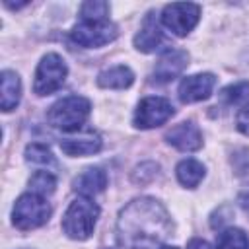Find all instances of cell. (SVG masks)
Returning a JSON list of instances; mask_svg holds the SVG:
<instances>
[{
  "label": "cell",
  "mask_w": 249,
  "mask_h": 249,
  "mask_svg": "<svg viewBox=\"0 0 249 249\" xmlns=\"http://www.w3.org/2000/svg\"><path fill=\"white\" fill-rule=\"evenodd\" d=\"M161 249H177V247H171V245H165V247H161Z\"/></svg>",
  "instance_id": "26"
},
{
  "label": "cell",
  "mask_w": 249,
  "mask_h": 249,
  "mask_svg": "<svg viewBox=\"0 0 249 249\" xmlns=\"http://www.w3.org/2000/svg\"><path fill=\"white\" fill-rule=\"evenodd\" d=\"M220 99L226 105H239L249 101V82H235L220 91Z\"/></svg>",
  "instance_id": "20"
},
{
  "label": "cell",
  "mask_w": 249,
  "mask_h": 249,
  "mask_svg": "<svg viewBox=\"0 0 249 249\" xmlns=\"http://www.w3.org/2000/svg\"><path fill=\"white\" fill-rule=\"evenodd\" d=\"M117 35L119 29L109 19H82L70 31V39L86 49H97L109 45L117 39Z\"/></svg>",
  "instance_id": "5"
},
{
  "label": "cell",
  "mask_w": 249,
  "mask_h": 249,
  "mask_svg": "<svg viewBox=\"0 0 249 249\" xmlns=\"http://www.w3.org/2000/svg\"><path fill=\"white\" fill-rule=\"evenodd\" d=\"M132 82H134V72L124 64L105 68L103 72L97 74V86L105 89H126L132 86Z\"/></svg>",
  "instance_id": "15"
},
{
  "label": "cell",
  "mask_w": 249,
  "mask_h": 249,
  "mask_svg": "<svg viewBox=\"0 0 249 249\" xmlns=\"http://www.w3.org/2000/svg\"><path fill=\"white\" fill-rule=\"evenodd\" d=\"M187 249H210V245H208L204 239L195 237V239H191V241L187 243Z\"/></svg>",
  "instance_id": "25"
},
{
  "label": "cell",
  "mask_w": 249,
  "mask_h": 249,
  "mask_svg": "<svg viewBox=\"0 0 249 249\" xmlns=\"http://www.w3.org/2000/svg\"><path fill=\"white\" fill-rule=\"evenodd\" d=\"M101 146H103V140L93 130H88V132H82L78 136H68V138L60 140V150L72 158L97 154L101 150Z\"/></svg>",
  "instance_id": "12"
},
{
  "label": "cell",
  "mask_w": 249,
  "mask_h": 249,
  "mask_svg": "<svg viewBox=\"0 0 249 249\" xmlns=\"http://www.w3.org/2000/svg\"><path fill=\"white\" fill-rule=\"evenodd\" d=\"M68 74V66L64 58L56 53H47L41 62L37 64L35 70V80H33V91L37 95H51L56 89L62 88L64 80Z\"/></svg>",
  "instance_id": "6"
},
{
  "label": "cell",
  "mask_w": 249,
  "mask_h": 249,
  "mask_svg": "<svg viewBox=\"0 0 249 249\" xmlns=\"http://www.w3.org/2000/svg\"><path fill=\"white\" fill-rule=\"evenodd\" d=\"M216 86V78L210 72H200V74H193L181 80L179 84V99L183 103H196V101H204L212 95V89Z\"/></svg>",
  "instance_id": "10"
},
{
  "label": "cell",
  "mask_w": 249,
  "mask_h": 249,
  "mask_svg": "<svg viewBox=\"0 0 249 249\" xmlns=\"http://www.w3.org/2000/svg\"><path fill=\"white\" fill-rule=\"evenodd\" d=\"M54 189H56V179L49 171H35L29 177V191L35 193V195L49 196V195L54 193Z\"/></svg>",
  "instance_id": "19"
},
{
  "label": "cell",
  "mask_w": 249,
  "mask_h": 249,
  "mask_svg": "<svg viewBox=\"0 0 249 249\" xmlns=\"http://www.w3.org/2000/svg\"><path fill=\"white\" fill-rule=\"evenodd\" d=\"M200 19V6L193 2H173L163 6L161 23L177 37L189 35Z\"/></svg>",
  "instance_id": "7"
},
{
  "label": "cell",
  "mask_w": 249,
  "mask_h": 249,
  "mask_svg": "<svg viewBox=\"0 0 249 249\" xmlns=\"http://www.w3.org/2000/svg\"><path fill=\"white\" fill-rule=\"evenodd\" d=\"M204 165L198 161V160H193V158H187V160H181L175 167V175H177V181L187 187V189H195L198 187V183L204 179Z\"/></svg>",
  "instance_id": "17"
},
{
  "label": "cell",
  "mask_w": 249,
  "mask_h": 249,
  "mask_svg": "<svg viewBox=\"0 0 249 249\" xmlns=\"http://www.w3.org/2000/svg\"><path fill=\"white\" fill-rule=\"evenodd\" d=\"M237 202H239V206L243 208V212L249 216V187H247V189H243V191L239 193Z\"/></svg>",
  "instance_id": "24"
},
{
  "label": "cell",
  "mask_w": 249,
  "mask_h": 249,
  "mask_svg": "<svg viewBox=\"0 0 249 249\" xmlns=\"http://www.w3.org/2000/svg\"><path fill=\"white\" fill-rule=\"evenodd\" d=\"M2 84V111L10 113L18 107L21 99V80L14 70H4L0 74Z\"/></svg>",
  "instance_id": "16"
},
{
  "label": "cell",
  "mask_w": 249,
  "mask_h": 249,
  "mask_svg": "<svg viewBox=\"0 0 249 249\" xmlns=\"http://www.w3.org/2000/svg\"><path fill=\"white\" fill-rule=\"evenodd\" d=\"M25 160H27L29 163L49 165V163L54 161V156H53V152H51L45 144L33 142V144H27V146H25Z\"/></svg>",
  "instance_id": "21"
},
{
  "label": "cell",
  "mask_w": 249,
  "mask_h": 249,
  "mask_svg": "<svg viewBox=\"0 0 249 249\" xmlns=\"http://www.w3.org/2000/svg\"><path fill=\"white\" fill-rule=\"evenodd\" d=\"M82 19H109V4L101 0H89L84 2L80 8Z\"/></svg>",
  "instance_id": "22"
},
{
  "label": "cell",
  "mask_w": 249,
  "mask_h": 249,
  "mask_svg": "<svg viewBox=\"0 0 249 249\" xmlns=\"http://www.w3.org/2000/svg\"><path fill=\"white\" fill-rule=\"evenodd\" d=\"M173 113H175V109H173L171 101H167L165 97L150 95L138 103L132 123L136 128L148 130V128H156V126H161L163 123H167L173 117Z\"/></svg>",
  "instance_id": "8"
},
{
  "label": "cell",
  "mask_w": 249,
  "mask_h": 249,
  "mask_svg": "<svg viewBox=\"0 0 249 249\" xmlns=\"http://www.w3.org/2000/svg\"><path fill=\"white\" fill-rule=\"evenodd\" d=\"M235 124H237V130L245 136H249V103L243 105L235 117Z\"/></svg>",
  "instance_id": "23"
},
{
  "label": "cell",
  "mask_w": 249,
  "mask_h": 249,
  "mask_svg": "<svg viewBox=\"0 0 249 249\" xmlns=\"http://www.w3.org/2000/svg\"><path fill=\"white\" fill-rule=\"evenodd\" d=\"M187 64H189V53L187 51H183V49L165 51L154 66V72H152L154 82L156 84H167V82L175 80L179 74H183Z\"/></svg>",
  "instance_id": "9"
},
{
  "label": "cell",
  "mask_w": 249,
  "mask_h": 249,
  "mask_svg": "<svg viewBox=\"0 0 249 249\" xmlns=\"http://www.w3.org/2000/svg\"><path fill=\"white\" fill-rule=\"evenodd\" d=\"M51 212L53 208L47 202V198L29 191L18 196V200L14 202L12 224L21 231H29V230H35L47 224V220L51 218Z\"/></svg>",
  "instance_id": "4"
},
{
  "label": "cell",
  "mask_w": 249,
  "mask_h": 249,
  "mask_svg": "<svg viewBox=\"0 0 249 249\" xmlns=\"http://www.w3.org/2000/svg\"><path fill=\"white\" fill-rule=\"evenodd\" d=\"M91 103L82 95H68L53 103L47 111V121L53 128L62 132H74L82 128L86 119L89 117Z\"/></svg>",
  "instance_id": "3"
},
{
  "label": "cell",
  "mask_w": 249,
  "mask_h": 249,
  "mask_svg": "<svg viewBox=\"0 0 249 249\" xmlns=\"http://www.w3.org/2000/svg\"><path fill=\"white\" fill-rule=\"evenodd\" d=\"M161 43H163V33L160 29L158 21L154 19V16L148 14L142 21L140 31L134 35V47L140 53H154Z\"/></svg>",
  "instance_id": "14"
},
{
  "label": "cell",
  "mask_w": 249,
  "mask_h": 249,
  "mask_svg": "<svg viewBox=\"0 0 249 249\" xmlns=\"http://www.w3.org/2000/svg\"><path fill=\"white\" fill-rule=\"evenodd\" d=\"M165 142L179 152H196L202 148V132L193 121H183L165 132Z\"/></svg>",
  "instance_id": "11"
},
{
  "label": "cell",
  "mask_w": 249,
  "mask_h": 249,
  "mask_svg": "<svg viewBox=\"0 0 249 249\" xmlns=\"http://www.w3.org/2000/svg\"><path fill=\"white\" fill-rule=\"evenodd\" d=\"M216 249H249V239L239 228H226L216 237Z\"/></svg>",
  "instance_id": "18"
},
{
  "label": "cell",
  "mask_w": 249,
  "mask_h": 249,
  "mask_svg": "<svg viewBox=\"0 0 249 249\" xmlns=\"http://www.w3.org/2000/svg\"><path fill=\"white\" fill-rule=\"evenodd\" d=\"M99 218V206L88 198V196H78L76 200L70 202L62 216V231L76 241H86L95 228V222Z\"/></svg>",
  "instance_id": "2"
},
{
  "label": "cell",
  "mask_w": 249,
  "mask_h": 249,
  "mask_svg": "<svg viewBox=\"0 0 249 249\" xmlns=\"http://www.w3.org/2000/svg\"><path fill=\"white\" fill-rule=\"evenodd\" d=\"M171 233V218L165 206L140 196L130 200L117 218V241L123 249H156Z\"/></svg>",
  "instance_id": "1"
},
{
  "label": "cell",
  "mask_w": 249,
  "mask_h": 249,
  "mask_svg": "<svg viewBox=\"0 0 249 249\" xmlns=\"http://www.w3.org/2000/svg\"><path fill=\"white\" fill-rule=\"evenodd\" d=\"M105 187H107V173L101 167H88L72 181V189L80 196H88V198L103 193Z\"/></svg>",
  "instance_id": "13"
}]
</instances>
